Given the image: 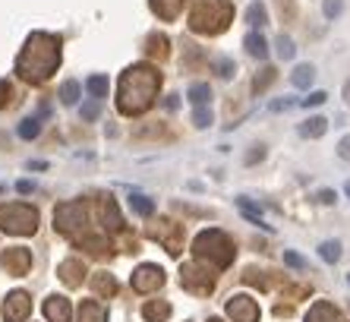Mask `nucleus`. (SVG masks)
Here are the masks:
<instances>
[{"mask_svg":"<svg viewBox=\"0 0 350 322\" xmlns=\"http://www.w3.org/2000/svg\"><path fill=\"white\" fill-rule=\"evenodd\" d=\"M243 45H246V51H250L253 57H259V60H265V57H269V45H265V38H262L259 32H250Z\"/></svg>","mask_w":350,"mask_h":322,"instance_id":"nucleus-21","label":"nucleus"},{"mask_svg":"<svg viewBox=\"0 0 350 322\" xmlns=\"http://www.w3.org/2000/svg\"><path fill=\"white\" fill-rule=\"evenodd\" d=\"M0 227L7 234H16V237L35 234V227H38V209L25 206V202H7V206H0Z\"/></svg>","mask_w":350,"mask_h":322,"instance_id":"nucleus-5","label":"nucleus"},{"mask_svg":"<svg viewBox=\"0 0 350 322\" xmlns=\"http://www.w3.org/2000/svg\"><path fill=\"white\" fill-rule=\"evenodd\" d=\"M193 253L199 262H205L208 269H228L230 259H234V243L224 231L212 227V231H202L193 243Z\"/></svg>","mask_w":350,"mask_h":322,"instance_id":"nucleus-4","label":"nucleus"},{"mask_svg":"<svg viewBox=\"0 0 350 322\" xmlns=\"http://www.w3.org/2000/svg\"><path fill=\"white\" fill-rule=\"evenodd\" d=\"M44 316H48V322H70V300L66 297H48L44 300Z\"/></svg>","mask_w":350,"mask_h":322,"instance_id":"nucleus-17","label":"nucleus"},{"mask_svg":"<svg viewBox=\"0 0 350 322\" xmlns=\"http://www.w3.org/2000/svg\"><path fill=\"white\" fill-rule=\"evenodd\" d=\"M98 221H101V227L105 231H120L123 227V218L120 212H117V202L111 199V196H98Z\"/></svg>","mask_w":350,"mask_h":322,"instance_id":"nucleus-13","label":"nucleus"},{"mask_svg":"<svg viewBox=\"0 0 350 322\" xmlns=\"http://www.w3.org/2000/svg\"><path fill=\"white\" fill-rule=\"evenodd\" d=\"M278 54H281V60H293V54H297V48H293V41L287 35L278 38Z\"/></svg>","mask_w":350,"mask_h":322,"instance_id":"nucleus-31","label":"nucleus"},{"mask_svg":"<svg viewBox=\"0 0 350 322\" xmlns=\"http://www.w3.org/2000/svg\"><path fill=\"white\" fill-rule=\"evenodd\" d=\"M0 266L7 269L10 275H25L32 269V253L25 250V247H10V250H3V256H0Z\"/></svg>","mask_w":350,"mask_h":322,"instance_id":"nucleus-12","label":"nucleus"},{"mask_svg":"<svg viewBox=\"0 0 350 322\" xmlns=\"http://www.w3.org/2000/svg\"><path fill=\"white\" fill-rule=\"evenodd\" d=\"M13 101V86L7 79H0V108H7Z\"/></svg>","mask_w":350,"mask_h":322,"instance_id":"nucleus-34","label":"nucleus"},{"mask_svg":"<svg viewBox=\"0 0 350 322\" xmlns=\"http://www.w3.org/2000/svg\"><path fill=\"white\" fill-rule=\"evenodd\" d=\"M161 284H164V269L161 266L146 262V266H139L136 272H133V290H139V294H152V290H158Z\"/></svg>","mask_w":350,"mask_h":322,"instance_id":"nucleus-9","label":"nucleus"},{"mask_svg":"<svg viewBox=\"0 0 350 322\" xmlns=\"http://www.w3.org/2000/svg\"><path fill=\"white\" fill-rule=\"evenodd\" d=\"M79 322H107L105 306L98 304V300H82V306H79Z\"/></svg>","mask_w":350,"mask_h":322,"instance_id":"nucleus-18","label":"nucleus"},{"mask_svg":"<svg viewBox=\"0 0 350 322\" xmlns=\"http://www.w3.org/2000/svg\"><path fill=\"white\" fill-rule=\"evenodd\" d=\"M208 322H221V319H208Z\"/></svg>","mask_w":350,"mask_h":322,"instance_id":"nucleus-44","label":"nucleus"},{"mask_svg":"<svg viewBox=\"0 0 350 322\" xmlns=\"http://www.w3.org/2000/svg\"><path fill=\"white\" fill-rule=\"evenodd\" d=\"M215 66H218L221 79H230V76H234V64H230V60H224V57H221V60H215Z\"/></svg>","mask_w":350,"mask_h":322,"instance_id":"nucleus-36","label":"nucleus"},{"mask_svg":"<svg viewBox=\"0 0 350 322\" xmlns=\"http://www.w3.org/2000/svg\"><path fill=\"white\" fill-rule=\"evenodd\" d=\"M148 234H152L155 240H161L164 247H167V253H174V256H177L180 247H183V227H180L174 218H158Z\"/></svg>","mask_w":350,"mask_h":322,"instance_id":"nucleus-7","label":"nucleus"},{"mask_svg":"<svg viewBox=\"0 0 350 322\" xmlns=\"http://www.w3.org/2000/svg\"><path fill=\"white\" fill-rule=\"evenodd\" d=\"M148 7H152V13H155L158 19H177L180 13H183V7H187V0H148Z\"/></svg>","mask_w":350,"mask_h":322,"instance_id":"nucleus-15","label":"nucleus"},{"mask_svg":"<svg viewBox=\"0 0 350 322\" xmlns=\"http://www.w3.org/2000/svg\"><path fill=\"white\" fill-rule=\"evenodd\" d=\"M158 86H161V73L152 64H136L126 66L120 76V95H117V111L123 117H136L146 114L148 108L155 105Z\"/></svg>","mask_w":350,"mask_h":322,"instance_id":"nucleus-2","label":"nucleus"},{"mask_svg":"<svg viewBox=\"0 0 350 322\" xmlns=\"http://www.w3.org/2000/svg\"><path fill=\"white\" fill-rule=\"evenodd\" d=\"M54 227H57L64 237H73V240H82L85 231H89V218H85V206L79 199L76 202H60L54 209Z\"/></svg>","mask_w":350,"mask_h":322,"instance_id":"nucleus-6","label":"nucleus"},{"mask_svg":"<svg viewBox=\"0 0 350 322\" xmlns=\"http://www.w3.org/2000/svg\"><path fill=\"white\" fill-rule=\"evenodd\" d=\"M32 313V297L25 290H13L7 294V304H3V319L7 322H25Z\"/></svg>","mask_w":350,"mask_h":322,"instance_id":"nucleus-11","label":"nucleus"},{"mask_svg":"<svg viewBox=\"0 0 350 322\" xmlns=\"http://www.w3.org/2000/svg\"><path fill=\"white\" fill-rule=\"evenodd\" d=\"M319 199H322V202H334V193H332V190H322V193H319Z\"/></svg>","mask_w":350,"mask_h":322,"instance_id":"nucleus-42","label":"nucleus"},{"mask_svg":"<svg viewBox=\"0 0 350 322\" xmlns=\"http://www.w3.org/2000/svg\"><path fill=\"white\" fill-rule=\"evenodd\" d=\"M237 206H240V212H243V215L250 218L253 225H265V221H262V212L256 209V206H253V202H250V199H237Z\"/></svg>","mask_w":350,"mask_h":322,"instance_id":"nucleus-28","label":"nucleus"},{"mask_svg":"<svg viewBox=\"0 0 350 322\" xmlns=\"http://www.w3.org/2000/svg\"><path fill=\"white\" fill-rule=\"evenodd\" d=\"M85 89H89L92 98H105L107 95V76H89Z\"/></svg>","mask_w":350,"mask_h":322,"instance_id":"nucleus-26","label":"nucleus"},{"mask_svg":"<svg viewBox=\"0 0 350 322\" xmlns=\"http://www.w3.org/2000/svg\"><path fill=\"white\" fill-rule=\"evenodd\" d=\"M234 19V3L230 0H196L189 13V29L199 35H221Z\"/></svg>","mask_w":350,"mask_h":322,"instance_id":"nucleus-3","label":"nucleus"},{"mask_svg":"<svg viewBox=\"0 0 350 322\" xmlns=\"http://www.w3.org/2000/svg\"><path fill=\"white\" fill-rule=\"evenodd\" d=\"M293 86H297V89H310V82L316 79V70H312L310 64H300L297 66V70H293Z\"/></svg>","mask_w":350,"mask_h":322,"instance_id":"nucleus-23","label":"nucleus"},{"mask_svg":"<svg viewBox=\"0 0 350 322\" xmlns=\"http://www.w3.org/2000/svg\"><path fill=\"white\" fill-rule=\"evenodd\" d=\"M284 262H287V266H297V269L306 266V262H303V259L297 256V253H284Z\"/></svg>","mask_w":350,"mask_h":322,"instance_id":"nucleus-39","label":"nucleus"},{"mask_svg":"<svg viewBox=\"0 0 350 322\" xmlns=\"http://www.w3.org/2000/svg\"><path fill=\"white\" fill-rule=\"evenodd\" d=\"M180 284L187 290H193V294H208L212 290V275H208V266H196V262H189V266L180 269Z\"/></svg>","mask_w":350,"mask_h":322,"instance_id":"nucleus-8","label":"nucleus"},{"mask_svg":"<svg viewBox=\"0 0 350 322\" xmlns=\"http://www.w3.org/2000/svg\"><path fill=\"white\" fill-rule=\"evenodd\" d=\"M271 79H275V70H271V66H265V76H262V79L256 76V92H265Z\"/></svg>","mask_w":350,"mask_h":322,"instance_id":"nucleus-37","label":"nucleus"},{"mask_svg":"<svg viewBox=\"0 0 350 322\" xmlns=\"http://www.w3.org/2000/svg\"><path fill=\"white\" fill-rule=\"evenodd\" d=\"M57 66H60V38L57 35L32 32L29 38H25L23 51H19V57H16L19 79L38 86V82L51 79Z\"/></svg>","mask_w":350,"mask_h":322,"instance_id":"nucleus-1","label":"nucleus"},{"mask_svg":"<svg viewBox=\"0 0 350 322\" xmlns=\"http://www.w3.org/2000/svg\"><path fill=\"white\" fill-rule=\"evenodd\" d=\"M328 129V121L325 117H310V121L300 127V136H306V139H319L322 133Z\"/></svg>","mask_w":350,"mask_h":322,"instance_id":"nucleus-22","label":"nucleus"},{"mask_svg":"<svg viewBox=\"0 0 350 322\" xmlns=\"http://www.w3.org/2000/svg\"><path fill=\"white\" fill-rule=\"evenodd\" d=\"M95 114H98V108H95V105H85V108H82V117H85V121H92Z\"/></svg>","mask_w":350,"mask_h":322,"instance_id":"nucleus-41","label":"nucleus"},{"mask_svg":"<svg viewBox=\"0 0 350 322\" xmlns=\"http://www.w3.org/2000/svg\"><path fill=\"white\" fill-rule=\"evenodd\" d=\"M193 121H196V127H208V123H212V111H208V108H196Z\"/></svg>","mask_w":350,"mask_h":322,"instance_id":"nucleus-33","label":"nucleus"},{"mask_svg":"<svg viewBox=\"0 0 350 322\" xmlns=\"http://www.w3.org/2000/svg\"><path fill=\"white\" fill-rule=\"evenodd\" d=\"M60 278H64V284H70V288H76V284H82V278H85V262H82L79 256H70L60 262Z\"/></svg>","mask_w":350,"mask_h":322,"instance_id":"nucleus-14","label":"nucleus"},{"mask_svg":"<svg viewBox=\"0 0 350 322\" xmlns=\"http://www.w3.org/2000/svg\"><path fill=\"white\" fill-rule=\"evenodd\" d=\"M246 16H250V23H256V25H265V23H269V19H265V7H262V3H250Z\"/></svg>","mask_w":350,"mask_h":322,"instance_id":"nucleus-32","label":"nucleus"},{"mask_svg":"<svg viewBox=\"0 0 350 322\" xmlns=\"http://www.w3.org/2000/svg\"><path fill=\"white\" fill-rule=\"evenodd\" d=\"M338 155L350 161V136H344V139H341V145H338Z\"/></svg>","mask_w":350,"mask_h":322,"instance_id":"nucleus-40","label":"nucleus"},{"mask_svg":"<svg viewBox=\"0 0 350 322\" xmlns=\"http://www.w3.org/2000/svg\"><path fill=\"white\" fill-rule=\"evenodd\" d=\"M92 288H95L98 297H114V294H117V282L107 272H95V278H92Z\"/></svg>","mask_w":350,"mask_h":322,"instance_id":"nucleus-19","label":"nucleus"},{"mask_svg":"<svg viewBox=\"0 0 350 322\" xmlns=\"http://www.w3.org/2000/svg\"><path fill=\"white\" fill-rule=\"evenodd\" d=\"M322 10H325V19H334L344 10V0H325V7Z\"/></svg>","mask_w":350,"mask_h":322,"instance_id":"nucleus-35","label":"nucleus"},{"mask_svg":"<svg viewBox=\"0 0 350 322\" xmlns=\"http://www.w3.org/2000/svg\"><path fill=\"white\" fill-rule=\"evenodd\" d=\"M208 98H212V89H208L205 82H196V86H189V101H193L196 108H205V105H208Z\"/></svg>","mask_w":350,"mask_h":322,"instance_id":"nucleus-24","label":"nucleus"},{"mask_svg":"<svg viewBox=\"0 0 350 322\" xmlns=\"http://www.w3.org/2000/svg\"><path fill=\"white\" fill-rule=\"evenodd\" d=\"M60 101H64V105H76V101H79V82L66 79L64 86H60Z\"/></svg>","mask_w":350,"mask_h":322,"instance_id":"nucleus-25","label":"nucleus"},{"mask_svg":"<svg viewBox=\"0 0 350 322\" xmlns=\"http://www.w3.org/2000/svg\"><path fill=\"white\" fill-rule=\"evenodd\" d=\"M319 256L325 259V262H338V259H341V247H338V243H322V247H319Z\"/></svg>","mask_w":350,"mask_h":322,"instance_id":"nucleus-30","label":"nucleus"},{"mask_svg":"<svg viewBox=\"0 0 350 322\" xmlns=\"http://www.w3.org/2000/svg\"><path fill=\"white\" fill-rule=\"evenodd\" d=\"M306 322H347V319H344V313H341V310H338L334 304H325V300H319V304L310 310Z\"/></svg>","mask_w":350,"mask_h":322,"instance_id":"nucleus-16","label":"nucleus"},{"mask_svg":"<svg viewBox=\"0 0 350 322\" xmlns=\"http://www.w3.org/2000/svg\"><path fill=\"white\" fill-rule=\"evenodd\" d=\"M41 133V123H38V117H29V121H23L19 123V136L23 139H35Z\"/></svg>","mask_w":350,"mask_h":322,"instance_id":"nucleus-29","label":"nucleus"},{"mask_svg":"<svg viewBox=\"0 0 350 322\" xmlns=\"http://www.w3.org/2000/svg\"><path fill=\"white\" fill-rule=\"evenodd\" d=\"M344 190H347V196H350V180H347V186H344Z\"/></svg>","mask_w":350,"mask_h":322,"instance_id":"nucleus-43","label":"nucleus"},{"mask_svg":"<svg viewBox=\"0 0 350 322\" xmlns=\"http://www.w3.org/2000/svg\"><path fill=\"white\" fill-rule=\"evenodd\" d=\"M228 316L234 322H259V304L250 294H237L228 300Z\"/></svg>","mask_w":350,"mask_h":322,"instance_id":"nucleus-10","label":"nucleus"},{"mask_svg":"<svg viewBox=\"0 0 350 322\" xmlns=\"http://www.w3.org/2000/svg\"><path fill=\"white\" fill-rule=\"evenodd\" d=\"M130 206L139 212V215H152V209H155V206H152V199H148V196H142V193H133L130 196Z\"/></svg>","mask_w":350,"mask_h":322,"instance_id":"nucleus-27","label":"nucleus"},{"mask_svg":"<svg viewBox=\"0 0 350 322\" xmlns=\"http://www.w3.org/2000/svg\"><path fill=\"white\" fill-rule=\"evenodd\" d=\"M325 92H312V95L310 98H306V101H303V105H306V108H310V105H322V101H325Z\"/></svg>","mask_w":350,"mask_h":322,"instance_id":"nucleus-38","label":"nucleus"},{"mask_svg":"<svg viewBox=\"0 0 350 322\" xmlns=\"http://www.w3.org/2000/svg\"><path fill=\"white\" fill-rule=\"evenodd\" d=\"M142 316H146L148 322H164L167 316H171V304H164V300H152V304L142 306Z\"/></svg>","mask_w":350,"mask_h":322,"instance_id":"nucleus-20","label":"nucleus"}]
</instances>
